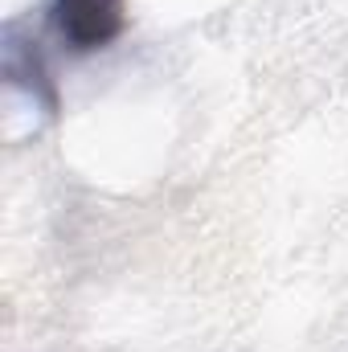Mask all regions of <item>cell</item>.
<instances>
[{"label":"cell","mask_w":348,"mask_h":352,"mask_svg":"<svg viewBox=\"0 0 348 352\" xmlns=\"http://www.w3.org/2000/svg\"><path fill=\"white\" fill-rule=\"evenodd\" d=\"M50 16L74 54L102 50L123 33V0H54Z\"/></svg>","instance_id":"obj_1"}]
</instances>
